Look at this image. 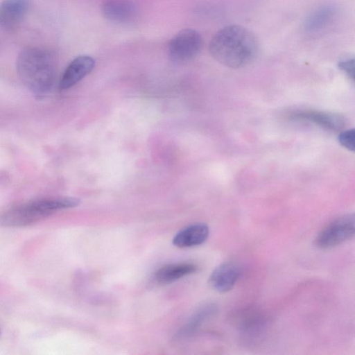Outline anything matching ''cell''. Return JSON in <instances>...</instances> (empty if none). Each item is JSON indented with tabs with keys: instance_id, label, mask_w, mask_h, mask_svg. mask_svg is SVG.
<instances>
[{
	"instance_id": "obj_14",
	"label": "cell",
	"mask_w": 355,
	"mask_h": 355,
	"mask_svg": "<svg viewBox=\"0 0 355 355\" xmlns=\"http://www.w3.org/2000/svg\"><path fill=\"white\" fill-rule=\"evenodd\" d=\"M216 310V306L211 304H206L201 307L193 318L187 327V331H192L195 330L205 320L213 315Z\"/></svg>"
},
{
	"instance_id": "obj_6",
	"label": "cell",
	"mask_w": 355,
	"mask_h": 355,
	"mask_svg": "<svg viewBox=\"0 0 355 355\" xmlns=\"http://www.w3.org/2000/svg\"><path fill=\"white\" fill-rule=\"evenodd\" d=\"M30 6V0H3L0 3V28L12 32L25 19Z\"/></svg>"
},
{
	"instance_id": "obj_2",
	"label": "cell",
	"mask_w": 355,
	"mask_h": 355,
	"mask_svg": "<svg viewBox=\"0 0 355 355\" xmlns=\"http://www.w3.org/2000/svg\"><path fill=\"white\" fill-rule=\"evenodd\" d=\"M16 66L21 80L35 94L44 95L53 87L57 77V60L50 50L27 46L19 53Z\"/></svg>"
},
{
	"instance_id": "obj_13",
	"label": "cell",
	"mask_w": 355,
	"mask_h": 355,
	"mask_svg": "<svg viewBox=\"0 0 355 355\" xmlns=\"http://www.w3.org/2000/svg\"><path fill=\"white\" fill-rule=\"evenodd\" d=\"M197 266L191 263H178L163 266L155 273V280L159 284H169L195 272Z\"/></svg>"
},
{
	"instance_id": "obj_1",
	"label": "cell",
	"mask_w": 355,
	"mask_h": 355,
	"mask_svg": "<svg viewBox=\"0 0 355 355\" xmlns=\"http://www.w3.org/2000/svg\"><path fill=\"white\" fill-rule=\"evenodd\" d=\"M209 51L220 64L232 69L251 64L258 57L259 43L249 29L241 25L226 26L212 37Z\"/></svg>"
},
{
	"instance_id": "obj_5",
	"label": "cell",
	"mask_w": 355,
	"mask_h": 355,
	"mask_svg": "<svg viewBox=\"0 0 355 355\" xmlns=\"http://www.w3.org/2000/svg\"><path fill=\"white\" fill-rule=\"evenodd\" d=\"M354 221L353 214L334 219L318 233L315 244L321 249H330L353 238Z\"/></svg>"
},
{
	"instance_id": "obj_10",
	"label": "cell",
	"mask_w": 355,
	"mask_h": 355,
	"mask_svg": "<svg viewBox=\"0 0 355 355\" xmlns=\"http://www.w3.org/2000/svg\"><path fill=\"white\" fill-rule=\"evenodd\" d=\"M102 12L107 19L112 22L126 24L135 18L137 9L129 0H106L102 5Z\"/></svg>"
},
{
	"instance_id": "obj_11",
	"label": "cell",
	"mask_w": 355,
	"mask_h": 355,
	"mask_svg": "<svg viewBox=\"0 0 355 355\" xmlns=\"http://www.w3.org/2000/svg\"><path fill=\"white\" fill-rule=\"evenodd\" d=\"M209 227L205 223H194L180 230L173 237V243L180 248L202 244L208 238Z\"/></svg>"
},
{
	"instance_id": "obj_3",
	"label": "cell",
	"mask_w": 355,
	"mask_h": 355,
	"mask_svg": "<svg viewBox=\"0 0 355 355\" xmlns=\"http://www.w3.org/2000/svg\"><path fill=\"white\" fill-rule=\"evenodd\" d=\"M79 199L71 197L42 198L32 200L6 211L0 216V225L7 227H22L36 223L55 211L75 207Z\"/></svg>"
},
{
	"instance_id": "obj_7",
	"label": "cell",
	"mask_w": 355,
	"mask_h": 355,
	"mask_svg": "<svg viewBox=\"0 0 355 355\" xmlns=\"http://www.w3.org/2000/svg\"><path fill=\"white\" fill-rule=\"evenodd\" d=\"M241 275V267L234 262H225L211 273L208 283L214 291L225 293L233 288Z\"/></svg>"
},
{
	"instance_id": "obj_16",
	"label": "cell",
	"mask_w": 355,
	"mask_h": 355,
	"mask_svg": "<svg viewBox=\"0 0 355 355\" xmlns=\"http://www.w3.org/2000/svg\"><path fill=\"white\" fill-rule=\"evenodd\" d=\"M338 68L343 71L349 79L354 81V59L353 57L347 56L338 62Z\"/></svg>"
},
{
	"instance_id": "obj_9",
	"label": "cell",
	"mask_w": 355,
	"mask_h": 355,
	"mask_svg": "<svg viewBox=\"0 0 355 355\" xmlns=\"http://www.w3.org/2000/svg\"><path fill=\"white\" fill-rule=\"evenodd\" d=\"M293 120L312 122L325 129L338 131L346 124L345 118L331 112L317 110H300L293 112L290 116Z\"/></svg>"
},
{
	"instance_id": "obj_12",
	"label": "cell",
	"mask_w": 355,
	"mask_h": 355,
	"mask_svg": "<svg viewBox=\"0 0 355 355\" xmlns=\"http://www.w3.org/2000/svg\"><path fill=\"white\" fill-rule=\"evenodd\" d=\"M337 12V7L331 3L315 8L306 17L303 23L304 30L311 33L320 31L332 22Z\"/></svg>"
},
{
	"instance_id": "obj_4",
	"label": "cell",
	"mask_w": 355,
	"mask_h": 355,
	"mask_svg": "<svg viewBox=\"0 0 355 355\" xmlns=\"http://www.w3.org/2000/svg\"><path fill=\"white\" fill-rule=\"evenodd\" d=\"M202 45V38L197 31L191 28L183 29L169 42L168 56L176 63L187 62L200 54Z\"/></svg>"
},
{
	"instance_id": "obj_15",
	"label": "cell",
	"mask_w": 355,
	"mask_h": 355,
	"mask_svg": "<svg viewBox=\"0 0 355 355\" xmlns=\"http://www.w3.org/2000/svg\"><path fill=\"white\" fill-rule=\"evenodd\" d=\"M355 131L354 128L346 130L340 133L338 141L347 150L354 151Z\"/></svg>"
},
{
	"instance_id": "obj_8",
	"label": "cell",
	"mask_w": 355,
	"mask_h": 355,
	"mask_svg": "<svg viewBox=\"0 0 355 355\" xmlns=\"http://www.w3.org/2000/svg\"><path fill=\"white\" fill-rule=\"evenodd\" d=\"M95 66L94 59L89 55L74 58L64 71L58 84L60 89H67L90 73Z\"/></svg>"
}]
</instances>
